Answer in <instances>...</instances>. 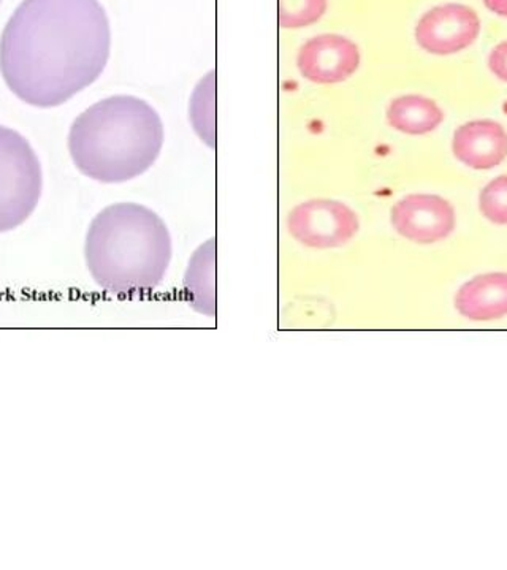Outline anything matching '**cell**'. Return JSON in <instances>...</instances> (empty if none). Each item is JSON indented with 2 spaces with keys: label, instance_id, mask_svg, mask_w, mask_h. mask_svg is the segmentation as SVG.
Listing matches in <instances>:
<instances>
[{
  "label": "cell",
  "instance_id": "obj_1",
  "mask_svg": "<svg viewBox=\"0 0 507 570\" xmlns=\"http://www.w3.org/2000/svg\"><path fill=\"white\" fill-rule=\"evenodd\" d=\"M110 51L99 0H22L0 36V73L21 102L61 107L99 80Z\"/></svg>",
  "mask_w": 507,
  "mask_h": 570
},
{
  "label": "cell",
  "instance_id": "obj_2",
  "mask_svg": "<svg viewBox=\"0 0 507 570\" xmlns=\"http://www.w3.org/2000/svg\"><path fill=\"white\" fill-rule=\"evenodd\" d=\"M164 122L135 96H111L81 112L69 132L75 167L97 183L119 184L145 175L159 159Z\"/></svg>",
  "mask_w": 507,
  "mask_h": 570
},
{
  "label": "cell",
  "instance_id": "obj_3",
  "mask_svg": "<svg viewBox=\"0 0 507 570\" xmlns=\"http://www.w3.org/2000/svg\"><path fill=\"white\" fill-rule=\"evenodd\" d=\"M172 236L159 214L138 204L101 209L89 225L85 261L94 283L119 296L156 291L167 275Z\"/></svg>",
  "mask_w": 507,
  "mask_h": 570
},
{
  "label": "cell",
  "instance_id": "obj_4",
  "mask_svg": "<svg viewBox=\"0 0 507 570\" xmlns=\"http://www.w3.org/2000/svg\"><path fill=\"white\" fill-rule=\"evenodd\" d=\"M43 194V170L31 142L0 126V234L21 227Z\"/></svg>",
  "mask_w": 507,
  "mask_h": 570
},
{
  "label": "cell",
  "instance_id": "obj_5",
  "mask_svg": "<svg viewBox=\"0 0 507 570\" xmlns=\"http://www.w3.org/2000/svg\"><path fill=\"white\" fill-rule=\"evenodd\" d=\"M287 227L302 245L329 249L354 238L359 217L343 202L319 198L295 206L289 214Z\"/></svg>",
  "mask_w": 507,
  "mask_h": 570
},
{
  "label": "cell",
  "instance_id": "obj_6",
  "mask_svg": "<svg viewBox=\"0 0 507 570\" xmlns=\"http://www.w3.org/2000/svg\"><path fill=\"white\" fill-rule=\"evenodd\" d=\"M480 33L479 14L461 3L428 10L416 26L419 47L430 55L449 56L467 50Z\"/></svg>",
  "mask_w": 507,
  "mask_h": 570
},
{
  "label": "cell",
  "instance_id": "obj_7",
  "mask_svg": "<svg viewBox=\"0 0 507 570\" xmlns=\"http://www.w3.org/2000/svg\"><path fill=\"white\" fill-rule=\"evenodd\" d=\"M359 47L340 33H321L306 41L296 56V67L304 80L314 85H338L359 70Z\"/></svg>",
  "mask_w": 507,
  "mask_h": 570
},
{
  "label": "cell",
  "instance_id": "obj_8",
  "mask_svg": "<svg viewBox=\"0 0 507 570\" xmlns=\"http://www.w3.org/2000/svg\"><path fill=\"white\" fill-rule=\"evenodd\" d=\"M456 209L438 195H408L392 208L397 234L419 245L442 242L456 230Z\"/></svg>",
  "mask_w": 507,
  "mask_h": 570
},
{
  "label": "cell",
  "instance_id": "obj_9",
  "mask_svg": "<svg viewBox=\"0 0 507 570\" xmlns=\"http://www.w3.org/2000/svg\"><path fill=\"white\" fill-rule=\"evenodd\" d=\"M454 154L461 164L475 170H491L507 157V132L495 121H471L454 134Z\"/></svg>",
  "mask_w": 507,
  "mask_h": 570
},
{
  "label": "cell",
  "instance_id": "obj_10",
  "mask_svg": "<svg viewBox=\"0 0 507 570\" xmlns=\"http://www.w3.org/2000/svg\"><path fill=\"white\" fill-rule=\"evenodd\" d=\"M456 307L475 322L498 321L507 316V273L472 277L458 288Z\"/></svg>",
  "mask_w": 507,
  "mask_h": 570
},
{
  "label": "cell",
  "instance_id": "obj_11",
  "mask_svg": "<svg viewBox=\"0 0 507 570\" xmlns=\"http://www.w3.org/2000/svg\"><path fill=\"white\" fill-rule=\"evenodd\" d=\"M184 291L195 311L212 317L216 314V239H208L191 257Z\"/></svg>",
  "mask_w": 507,
  "mask_h": 570
},
{
  "label": "cell",
  "instance_id": "obj_12",
  "mask_svg": "<svg viewBox=\"0 0 507 570\" xmlns=\"http://www.w3.org/2000/svg\"><path fill=\"white\" fill-rule=\"evenodd\" d=\"M445 121V112L435 100L423 96H401L387 108L390 127L408 135H426L437 130Z\"/></svg>",
  "mask_w": 507,
  "mask_h": 570
},
{
  "label": "cell",
  "instance_id": "obj_13",
  "mask_svg": "<svg viewBox=\"0 0 507 570\" xmlns=\"http://www.w3.org/2000/svg\"><path fill=\"white\" fill-rule=\"evenodd\" d=\"M216 89V70H212L197 82L189 102V119L194 132L212 149L217 146Z\"/></svg>",
  "mask_w": 507,
  "mask_h": 570
},
{
  "label": "cell",
  "instance_id": "obj_14",
  "mask_svg": "<svg viewBox=\"0 0 507 570\" xmlns=\"http://www.w3.org/2000/svg\"><path fill=\"white\" fill-rule=\"evenodd\" d=\"M329 0H277L281 29L310 28L324 17Z\"/></svg>",
  "mask_w": 507,
  "mask_h": 570
},
{
  "label": "cell",
  "instance_id": "obj_15",
  "mask_svg": "<svg viewBox=\"0 0 507 570\" xmlns=\"http://www.w3.org/2000/svg\"><path fill=\"white\" fill-rule=\"evenodd\" d=\"M479 208L486 219L507 225V175L495 178L479 195Z\"/></svg>",
  "mask_w": 507,
  "mask_h": 570
},
{
  "label": "cell",
  "instance_id": "obj_16",
  "mask_svg": "<svg viewBox=\"0 0 507 570\" xmlns=\"http://www.w3.org/2000/svg\"><path fill=\"white\" fill-rule=\"evenodd\" d=\"M488 67L494 71L495 77L507 82V41H503L491 50Z\"/></svg>",
  "mask_w": 507,
  "mask_h": 570
},
{
  "label": "cell",
  "instance_id": "obj_17",
  "mask_svg": "<svg viewBox=\"0 0 507 570\" xmlns=\"http://www.w3.org/2000/svg\"><path fill=\"white\" fill-rule=\"evenodd\" d=\"M488 10L494 11L498 17L507 18V0H482Z\"/></svg>",
  "mask_w": 507,
  "mask_h": 570
},
{
  "label": "cell",
  "instance_id": "obj_18",
  "mask_svg": "<svg viewBox=\"0 0 507 570\" xmlns=\"http://www.w3.org/2000/svg\"><path fill=\"white\" fill-rule=\"evenodd\" d=\"M0 3H2V0H0Z\"/></svg>",
  "mask_w": 507,
  "mask_h": 570
}]
</instances>
